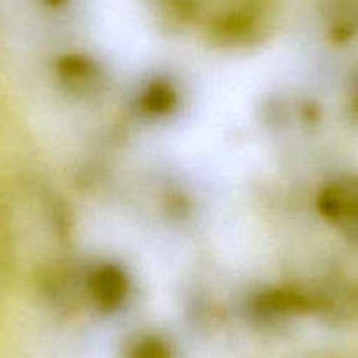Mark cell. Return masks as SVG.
<instances>
[{"label": "cell", "mask_w": 358, "mask_h": 358, "mask_svg": "<svg viewBox=\"0 0 358 358\" xmlns=\"http://www.w3.org/2000/svg\"><path fill=\"white\" fill-rule=\"evenodd\" d=\"M90 292L104 306H115L125 299L127 281L122 271L111 265L99 267L90 278Z\"/></svg>", "instance_id": "1"}]
</instances>
